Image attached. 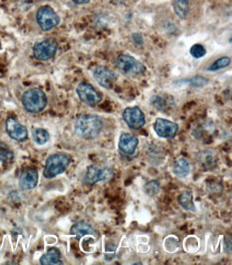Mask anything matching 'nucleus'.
Here are the masks:
<instances>
[{
    "label": "nucleus",
    "instance_id": "nucleus-15",
    "mask_svg": "<svg viewBox=\"0 0 232 265\" xmlns=\"http://www.w3.org/2000/svg\"><path fill=\"white\" fill-rule=\"evenodd\" d=\"M139 144L138 138L131 133L124 132L120 136L118 147L122 153L133 155Z\"/></svg>",
    "mask_w": 232,
    "mask_h": 265
},
{
    "label": "nucleus",
    "instance_id": "nucleus-6",
    "mask_svg": "<svg viewBox=\"0 0 232 265\" xmlns=\"http://www.w3.org/2000/svg\"><path fill=\"white\" fill-rule=\"evenodd\" d=\"M58 43L55 39L50 38L35 44L33 54L35 58L40 61H46L56 54Z\"/></svg>",
    "mask_w": 232,
    "mask_h": 265
},
{
    "label": "nucleus",
    "instance_id": "nucleus-18",
    "mask_svg": "<svg viewBox=\"0 0 232 265\" xmlns=\"http://www.w3.org/2000/svg\"><path fill=\"white\" fill-rule=\"evenodd\" d=\"M179 205L187 211H196V206L194 203V196L190 191H185L178 198Z\"/></svg>",
    "mask_w": 232,
    "mask_h": 265
},
{
    "label": "nucleus",
    "instance_id": "nucleus-14",
    "mask_svg": "<svg viewBox=\"0 0 232 265\" xmlns=\"http://www.w3.org/2000/svg\"><path fill=\"white\" fill-rule=\"evenodd\" d=\"M70 233L79 241L85 238L94 239L97 236L96 230L90 224L83 220L73 224L70 229Z\"/></svg>",
    "mask_w": 232,
    "mask_h": 265
},
{
    "label": "nucleus",
    "instance_id": "nucleus-28",
    "mask_svg": "<svg viewBox=\"0 0 232 265\" xmlns=\"http://www.w3.org/2000/svg\"><path fill=\"white\" fill-rule=\"evenodd\" d=\"M132 39L133 41H134L135 43L138 44H141L143 43V38L142 36H141L140 34H137V33H135V34H132Z\"/></svg>",
    "mask_w": 232,
    "mask_h": 265
},
{
    "label": "nucleus",
    "instance_id": "nucleus-2",
    "mask_svg": "<svg viewBox=\"0 0 232 265\" xmlns=\"http://www.w3.org/2000/svg\"><path fill=\"white\" fill-rule=\"evenodd\" d=\"M72 162V157L68 153H57L46 159L43 176L46 179H53L66 171Z\"/></svg>",
    "mask_w": 232,
    "mask_h": 265
},
{
    "label": "nucleus",
    "instance_id": "nucleus-17",
    "mask_svg": "<svg viewBox=\"0 0 232 265\" xmlns=\"http://www.w3.org/2000/svg\"><path fill=\"white\" fill-rule=\"evenodd\" d=\"M172 173L179 178L186 177L190 173V164L183 157L177 159L174 163Z\"/></svg>",
    "mask_w": 232,
    "mask_h": 265
},
{
    "label": "nucleus",
    "instance_id": "nucleus-29",
    "mask_svg": "<svg viewBox=\"0 0 232 265\" xmlns=\"http://www.w3.org/2000/svg\"><path fill=\"white\" fill-rule=\"evenodd\" d=\"M74 3L77 4H86V3L90 2V0H72Z\"/></svg>",
    "mask_w": 232,
    "mask_h": 265
},
{
    "label": "nucleus",
    "instance_id": "nucleus-7",
    "mask_svg": "<svg viewBox=\"0 0 232 265\" xmlns=\"http://www.w3.org/2000/svg\"><path fill=\"white\" fill-rule=\"evenodd\" d=\"M113 175L114 172L112 168L91 165L87 168L83 181L86 184L94 185L101 181L109 180L113 177Z\"/></svg>",
    "mask_w": 232,
    "mask_h": 265
},
{
    "label": "nucleus",
    "instance_id": "nucleus-25",
    "mask_svg": "<svg viewBox=\"0 0 232 265\" xmlns=\"http://www.w3.org/2000/svg\"><path fill=\"white\" fill-rule=\"evenodd\" d=\"M190 54L194 58L200 59L207 54V50L202 44H195L191 47Z\"/></svg>",
    "mask_w": 232,
    "mask_h": 265
},
{
    "label": "nucleus",
    "instance_id": "nucleus-12",
    "mask_svg": "<svg viewBox=\"0 0 232 265\" xmlns=\"http://www.w3.org/2000/svg\"><path fill=\"white\" fill-rule=\"evenodd\" d=\"M94 77L98 85L105 89L113 88L116 81V75L114 72L105 66H100L94 71Z\"/></svg>",
    "mask_w": 232,
    "mask_h": 265
},
{
    "label": "nucleus",
    "instance_id": "nucleus-8",
    "mask_svg": "<svg viewBox=\"0 0 232 265\" xmlns=\"http://www.w3.org/2000/svg\"><path fill=\"white\" fill-rule=\"evenodd\" d=\"M122 117L126 125L132 130H140L146 123L145 115L138 107H127Z\"/></svg>",
    "mask_w": 232,
    "mask_h": 265
},
{
    "label": "nucleus",
    "instance_id": "nucleus-3",
    "mask_svg": "<svg viewBox=\"0 0 232 265\" xmlns=\"http://www.w3.org/2000/svg\"><path fill=\"white\" fill-rule=\"evenodd\" d=\"M22 105L27 112L38 114L45 109L47 98L43 91L32 88L26 91L22 96Z\"/></svg>",
    "mask_w": 232,
    "mask_h": 265
},
{
    "label": "nucleus",
    "instance_id": "nucleus-5",
    "mask_svg": "<svg viewBox=\"0 0 232 265\" xmlns=\"http://www.w3.org/2000/svg\"><path fill=\"white\" fill-rule=\"evenodd\" d=\"M36 19L38 25L43 31H49L56 27L60 18L55 10L49 5H42L37 11Z\"/></svg>",
    "mask_w": 232,
    "mask_h": 265
},
{
    "label": "nucleus",
    "instance_id": "nucleus-21",
    "mask_svg": "<svg viewBox=\"0 0 232 265\" xmlns=\"http://www.w3.org/2000/svg\"><path fill=\"white\" fill-rule=\"evenodd\" d=\"M32 138L33 141L38 145H43L49 141L50 134L46 130L44 129H36L33 130Z\"/></svg>",
    "mask_w": 232,
    "mask_h": 265
},
{
    "label": "nucleus",
    "instance_id": "nucleus-19",
    "mask_svg": "<svg viewBox=\"0 0 232 265\" xmlns=\"http://www.w3.org/2000/svg\"><path fill=\"white\" fill-rule=\"evenodd\" d=\"M174 13L178 17L186 18L189 10V0H172Z\"/></svg>",
    "mask_w": 232,
    "mask_h": 265
},
{
    "label": "nucleus",
    "instance_id": "nucleus-31",
    "mask_svg": "<svg viewBox=\"0 0 232 265\" xmlns=\"http://www.w3.org/2000/svg\"><path fill=\"white\" fill-rule=\"evenodd\" d=\"M1 41H0V49H1Z\"/></svg>",
    "mask_w": 232,
    "mask_h": 265
},
{
    "label": "nucleus",
    "instance_id": "nucleus-23",
    "mask_svg": "<svg viewBox=\"0 0 232 265\" xmlns=\"http://www.w3.org/2000/svg\"><path fill=\"white\" fill-rule=\"evenodd\" d=\"M159 190H160V183L155 179L148 181L143 187L144 193L151 197L157 195L159 193Z\"/></svg>",
    "mask_w": 232,
    "mask_h": 265
},
{
    "label": "nucleus",
    "instance_id": "nucleus-13",
    "mask_svg": "<svg viewBox=\"0 0 232 265\" xmlns=\"http://www.w3.org/2000/svg\"><path fill=\"white\" fill-rule=\"evenodd\" d=\"M39 175L38 170L31 167H27L22 170L18 181V185L22 190H30L38 185Z\"/></svg>",
    "mask_w": 232,
    "mask_h": 265
},
{
    "label": "nucleus",
    "instance_id": "nucleus-11",
    "mask_svg": "<svg viewBox=\"0 0 232 265\" xmlns=\"http://www.w3.org/2000/svg\"><path fill=\"white\" fill-rule=\"evenodd\" d=\"M5 131L11 138L17 142L25 141L28 138V132L26 127L12 118L7 119Z\"/></svg>",
    "mask_w": 232,
    "mask_h": 265
},
{
    "label": "nucleus",
    "instance_id": "nucleus-20",
    "mask_svg": "<svg viewBox=\"0 0 232 265\" xmlns=\"http://www.w3.org/2000/svg\"><path fill=\"white\" fill-rule=\"evenodd\" d=\"M197 160L202 167L211 168L215 163V156L211 151H203L197 155Z\"/></svg>",
    "mask_w": 232,
    "mask_h": 265
},
{
    "label": "nucleus",
    "instance_id": "nucleus-22",
    "mask_svg": "<svg viewBox=\"0 0 232 265\" xmlns=\"http://www.w3.org/2000/svg\"><path fill=\"white\" fill-rule=\"evenodd\" d=\"M231 59L229 57H222L215 60L207 68L208 71L216 72L228 67L231 64Z\"/></svg>",
    "mask_w": 232,
    "mask_h": 265
},
{
    "label": "nucleus",
    "instance_id": "nucleus-27",
    "mask_svg": "<svg viewBox=\"0 0 232 265\" xmlns=\"http://www.w3.org/2000/svg\"><path fill=\"white\" fill-rule=\"evenodd\" d=\"M153 101V105L159 110H163L166 107V104L168 105L170 103V101H167L166 98H163L159 96H154Z\"/></svg>",
    "mask_w": 232,
    "mask_h": 265
},
{
    "label": "nucleus",
    "instance_id": "nucleus-9",
    "mask_svg": "<svg viewBox=\"0 0 232 265\" xmlns=\"http://www.w3.org/2000/svg\"><path fill=\"white\" fill-rule=\"evenodd\" d=\"M77 93L80 100L91 107L98 105L102 101L101 94L95 90L93 85L90 83H80L77 86Z\"/></svg>",
    "mask_w": 232,
    "mask_h": 265
},
{
    "label": "nucleus",
    "instance_id": "nucleus-30",
    "mask_svg": "<svg viewBox=\"0 0 232 265\" xmlns=\"http://www.w3.org/2000/svg\"><path fill=\"white\" fill-rule=\"evenodd\" d=\"M133 265H142V263H134V264H133Z\"/></svg>",
    "mask_w": 232,
    "mask_h": 265
},
{
    "label": "nucleus",
    "instance_id": "nucleus-1",
    "mask_svg": "<svg viewBox=\"0 0 232 265\" xmlns=\"http://www.w3.org/2000/svg\"><path fill=\"white\" fill-rule=\"evenodd\" d=\"M103 127V120L98 115H81L74 123V132L80 138L92 140L101 133Z\"/></svg>",
    "mask_w": 232,
    "mask_h": 265
},
{
    "label": "nucleus",
    "instance_id": "nucleus-24",
    "mask_svg": "<svg viewBox=\"0 0 232 265\" xmlns=\"http://www.w3.org/2000/svg\"><path fill=\"white\" fill-rule=\"evenodd\" d=\"M14 153L6 145L0 143V161L1 162H9L14 158Z\"/></svg>",
    "mask_w": 232,
    "mask_h": 265
},
{
    "label": "nucleus",
    "instance_id": "nucleus-10",
    "mask_svg": "<svg viewBox=\"0 0 232 265\" xmlns=\"http://www.w3.org/2000/svg\"><path fill=\"white\" fill-rule=\"evenodd\" d=\"M179 125L175 122L163 118H157L154 124V131L159 137L174 138L179 131Z\"/></svg>",
    "mask_w": 232,
    "mask_h": 265
},
{
    "label": "nucleus",
    "instance_id": "nucleus-26",
    "mask_svg": "<svg viewBox=\"0 0 232 265\" xmlns=\"http://www.w3.org/2000/svg\"><path fill=\"white\" fill-rule=\"evenodd\" d=\"M208 79L205 77H201V76H196V77L191 78L190 79L187 80V83L192 85L193 87L196 88H200V87L204 86L208 83Z\"/></svg>",
    "mask_w": 232,
    "mask_h": 265
},
{
    "label": "nucleus",
    "instance_id": "nucleus-4",
    "mask_svg": "<svg viewBox=\"0 0 232 265\" xmlns=\"http://www.w3.org/2000/svg\"><path fill=\"white\" fill-rule=\"evenodd\" d=\"M118 69L129 75H140L146 71V66L131 55H119L116 59Z\"/></svg>",
    "mask_w": 232,
    "mask_h": 265
},
{
    "label": "nucleus",
    "instance_id": "nucleus-16",
    "mask_svg": "<svg viewBox=\"0 0 232 265\" xmlns=\"http://www.w3.org/2000/svg\"><path fill=\"white\" fill-rule=\"evenodd\" d=\"M61 253L57 248H51L48 250L47 253L41 257L40 264L42 265H63L61 260Z\"/></svg>",
    "mask_w": 232,
    "mask_h": 265
}]
</instances>
